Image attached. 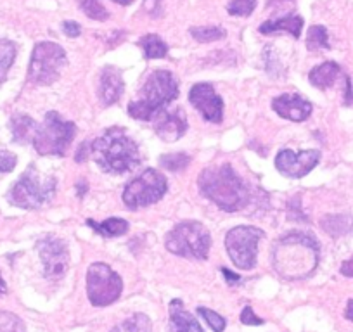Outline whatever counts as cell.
<instances>
[{
  "label": "cell",
  "mask_w": 353,
  "mask_h": 332,
  "mask_svg": "<svg viewBox=\"0 0 353 332\" xmlns=\"http://www.w3.org/2000/svg\"><path fill=\"white\" fill-rule=\"evenodd\" d=\"M18 165V156L11 151H0V175L11 174Z\"/></svg>",
  "instance_id": "34"
},
{
  "label": "cell",
  "mask_w": 353,
  "mask_h": 332,
  "mask_svg": "<svg viewBox=\"0 0 353 332\" xmlns=\"http://www.w3.org/2000/svg\"><path fill=\"white\" fill-rule=\"evenodd\" d=\"M63 32L64 35L70 37V39H77V37H80L81 33V26L78 25L77 21H66L63 23Z\"/></svg>",
  "instance_id": "36"
},
{
  "label": "cell",
  "mask_w": 353,
  "mask_h": 332,
  "mask_svg": "<svg viewBox=\"0 0 353 332\" xmlns=\"http://www.w3.org/2000/svg\"><path fill=\"white\" fill-rule=\"evenodd\" d=\"M77 135V125L61 118L57 111H49L43 118V123L39 125L33 147L42 156H64L68 147Z\"/></svg>",
  "instance_id": "7"
},
{
  "label": "cell",
  "mask_w": 353,
  "mask_h": 332,
  "mask_svg": "<svg viewBox=\"0 0 353 332\" xmlns=\"http://www.w3.org/2000/svg\"><path fill=\"white\" fill-rule=\"evenodd\" d=\"M90 156L101 170L111 175H123L142 163L139 145L125 128L111 127L90 144Z\"/></svg>",
  "instance_id": "2"
},
{
  "label": "cell",
  "mask_w": 353,
  "mask_h": 332,
  "mask_svg": "<svg viewBox=\"0 0 353 332\" xmlns=\"http://www.w3.org/2000/svg\"><path fill=\"white\" fill-rule=\"evenodd\" d=\"M9 127H11L12 138H14L16 144H28V142H33L37 130H39V123L33 118L26 116V114H16V116H12Z\"/></svg>",
  "instance_id": "21"
},
{
  "label": "cell",
  "mask_w": 353,
  "mask_h": 332,
  "mask_svg": "<svg viewBox=\"0 0 353 332\" xmlns=\"http://www.w3.org/2000/svg\"><path fill=\"white\" fill-rule=\"evenodd\" d=\"M321 256V244L312 234L290 232L274 246L272 265L283 279H307L315 272Z\"/></svg>",
  "instance_id": "1"
},
{
  "label": "cell",
  "mask_w": 353,
  "mask_h": 332,
  "mask_svg": "<svg viewBox=\"0 0 353 332\" xmlns=\"http://www.w3.org/2000/svg\"><path fill=\"white\" fill-rule=\"evenodd\" d=\"M18 54V47L11 40H0V74H6V71L12 66Z\"/></svg>",
  "instance_id": "30"
},
{
  "label": "cell",
  "mask_w": 353,
  "mask_h": 332,
  "mask_svg": "<svg viewBox=\"0 0 353 332\" xmlns=\"http://www.w3.org/2000/svg\"><path fill=\"white\" fill-rule=\"evenodd\" d=\"M125 90L121 71L114 66H104L99 80V101L104 107L113 106L120 101Z\"/></svg>",
  "instance_id": "17"
},
{
  "label": "cell",
  "mask_w": 353,
  "mask_h": 332,
  "mask_svg": "<svg viewBox=\"0 0 353 332\" xmlns=\"http://www.w3.org/2000/svg\"><path fill=\"white\" fill-rule=\"evenodd\" d=\"M199 191L223 211H241L250 203V187L230 165L208 166L198 177Z\"/></svg>",
  "instance_id": "3"
},
{
  "label": "cell",
  "mask_w": 353,
  "mask_h": 332,
  "mask_svg": "<svg viewBox=\"0 0 353 332\" xmlns=\"http://www.w3.org/2000/svg\"><path fill=\"white\" fill-rule=\"evenodd\" d=\"M78 6L83 11V14L88 19H96V21H106L110 18L108 9L101 4V0H78Z\"/></svg>",
  "instance_id": "28"
},
{
  "label": "cell",
  "mask_w": 353,
  "mask_h": 332,
  "mask_svg": "<svg viewBox=\"0 0 353 332\" xmlns=\"http://www.w3.org/2000/svg\"><path fill=\"white\" fill-rule=\"evenodd\" d=\"M189 163H191V156H188L185 152H173V154H165L159 158V165L170 172L185 170Z\"/></svg>",
  "instance_id": "29"
},
{
  "label": "cell",
  "mask_w": 353,
  "mask_h": 332,
  "mask_svg": "<svg viewBox=\"0 0 353 332\" xmlns=\"http://www.w3.org/2000/svg\"><path fill=\"white\" fill-rule=\"evenodd\" d=\"M189 33L199 43L216 42V40H222L227 37V32L222 26H194V28L189 30Z\"/></svg>",
  "instance_id": "25"
},
{
  "label": "cell",
  "mask_w": 353,
  "mask_h": 332,
  "mask_svg": "<svg viewBox=\"0 0 353 332\" xmlns=\"http://www.w3.org/2000/svg\"><path fill=\"white\" fill-rule=\"evenodd\" d=\"M170 331L172 332H205L199 322L185 310L181 300L170 303Z\"/></svg>",
  "instance_id": "18"
},
{
  "label": "cell",
  "mask_w": 353,
  "mask_h": 332,
  "mask_svg": "<svg viewBox=\"0 0 353 332\" xmlns=\"http://www.w3.org/2000/svg\"><path fill=\"white\" fill-rule=\"evenodd\" d=\"M321 161V152L317 149L294 152L291 149H283L276 156V168L279 174L288 178H301L310 174Z\"/></svg>",
  "instance_id": "13"
},
{
  "label": "cell",
  "mask_w": 353,
  "mask_h": 332,
  "mask_svg": "<svg viewBox=\"0 0 353 332\" xmlns=\"http://www.w3.org/2000/svg\"><path fill=\"white\" fill-rule=\"evenodd\" d=\"M222 273H223V276H225L227 284H230V286H232V284H239L241 282V277L237 276V273L230 272L229 269H222Z\"/></svg>",
  "instance_id": "41"
},
{
  "label": "cell",
  "mask_w": 353,
  "mask_h": 332,
  "mask_svg": "<svg viewBox=\"0 0 353 332\" xmlns=\"http://www.w3.org/2000/svg\"><path fill=\"white\" fill-rule=\"evenodd\" d=\"M345 317L348 318V320H352V322H353V300H350V301H348V304H346Z\"/></svg>",
  "instance_id": "43"
},
{
  "label": "cell",
  "mask_w": 353,
  "mask_h": 332,
  "mask_svg": "<svg viewBox=\"0 0 353 332\" xmlns=\"http://www.w3.org/2000/svg\"><path fill=\"white\" fill-rule=\"evenodd\" d=\"M343 97H345L343 104H345V106H352L353 92H352V80H350V76H345V94H343Z\"/></svg>",
  "instance_id": "38"
},
{
  "label": "cell",
  "mask_w": 353,
  "mask_h": 332,
  "mask_svg": "<svg viewBox=\"0 0 353 332\" xmlns=\"http://www.w3.org/2000/svg\"><path fill=\"white\" fill-rule=\"evenodd\" d=\"M85 147H87V144H81V147H78L77 156H74V159H77L78 163H83L85 159H87V156L90 154V152H85Z\"/></svg>",
  "instance_id": "42"
},
{
  "label": "cell",
  "mask_w": 353,
  "mask_h": 332,
  "mask_svg": "<svg viewBox=\"0 0 353 332\" xmlns=\"http://www.w3.org/2000/svg\"><path fill=\"white\" fill-rule=\"evenodd\" d=\"M123 293L121 277L103 262L92 263L87 270V296L94 307H110Z\"/></svg>",
  "instance_id": "9"
},
{
  "label": "cell",
  "mask_w": 353,
  "mask_h": 332,
  "mask_svg": "<svg viewBox=\"0 0 353 332\" xmlns=\"http://www.w3.org/2000/svg\"><path fill=\"white\" fill-rule=\"evenodd\" d=\"M144 9L152 18H158L161 12V4H159V0H144Z\"/></svg>",
  "instance_id": "37"
},
{
  "label": "cell",
  "mask_w": 353,
  "mask_h": 332,
  "mask_svg": "<svg viewBox=\"0 0 353 332\" xmlns=\"http://www.w3.org/2000/svg\"><path fill=\"white\" fill-rule=\"evenodd\" d=\"M294 4H296L294 0H269V2H267V6H269V8H274V9H279V8L293 9Z\"/></svg>",
  "instance_id": "39"
},
{
  "label": "cell",
  "mask_w": 353,
  "mask_h": 332,
  "mask_svg": "<svg viewBox=\"0 0 353 332\" xmlns=\"http://www.w3.org/2000/svg\"><path fill=\"white\" fill-rule=\"evenodd\" d=\"M87 225L92 227L99 236L103 237H118L128 232V222L123 218H108L104 222L97 223L94 220H87Z\"/></svg>",
  "instance_id": "22"
},
{
  "label": "cell",
  "mask_w": 353,
  "mask_h": 332,
  "mask_svg": "<svg viewBox=\"0 0 353 332\" xmlns=\"http://www.w3.org/2000/svg\"><path fill=\"white\" fill-rule=\"evenodd\" d=\"M111 332H151V320L148 315L135 313L120 322Z\"/></svg>",
  "instance_id": "24"
},
{
  "label": "cell",
  "mask_w": 353,
  "mask_h": 332,
  "mask_svg": "<svg viewBox=\"0 0 353 332\" xmlns=\"http://www.w3.org/2000/svg\"><path fill=\"white\" fill-rule=\"evenodd\" d=\"M265 232L253 225L234 227L225 236V249L234 265L241 270H253L256 267L258 242Z\"/></svg>",
  "instance_id": "10"
},
{
  "label": "cell",
  "mask_w": 353,
  "mask_h": 332,
  "mask_svg": "<svg viewBox=\"0 0 353 332\" xmlns=\"http://www.w3.org/2000/svg\"><path fill=\"white\" fill-rule=\"evenodd\" d=\"M8 293V286H6L4 279H2V273H0V296H4Z\"/></svg>",
  "instance_id": "44"
},
{
  "label": "cell",
  "mask_w": 353,
  "mask_h": 332,
  "mask_svg": "<svg viewBox=\"0 0 353 332\" xmlns=\"http://www.w3.org/2000/svg\"><path fill=\"white\" fill-rule=\"evenodd\" d=\"M139 47L144 52L145 59H161V57H166V54H168V45L165 43V40L161 37L154 35V33L142 37L139 40Z\"/></svg>",
  "instance_id": "23"
},
{
  "label": "cell",
  "mask_w": 353,
  "mask_h": 332,
  "mask_svg": "<svg viewBox=\"0 0 353 332\" xmlns=\"http://www.w3.org/2000/svg\"><path fill=\"white\" fill-rule=\"evenodd\" d=\"M272 110L284 120L301 123L310 118L314 106L300 94H283L272 101Z\"/></svg>",
  "instance_id": "16"
},
{
  "label": "cell",
  "mask_w": 353,
  "mask_h": 332,
  "mask_svg": "<svg viewBox=\"0 0 353 332\" xmlns=\"http://www.w3.org/2000/svg\"><path fill=\"white\" fill-rule=\"evenodd\" d=\"M341 76L343 71L339 68V64H336L334 61H327V63H322L317 68H314L310 71V74H308V80H310V83L315 89L327 90L331 87H334L338 78Z\"/></svg>",
  "instance_id": "20"
},
{
  "label": "cell",
  "mask_w": 353,
  "mask_h": 332,
  "mask_svg": "<svg viewBox=\"0 0 353 332\" xmlns=\"http://www.w3.org/2000/svg\"><path fill=\"white\" fill-rule=\"evenodd\" d=\"M329 33L325 26L314 25L307 33V49L315 52V50L329 49Z\"/></svg>",
  "instance_id": "26"
},
{
  "label": "cell",
  "mask_w": 353,
  "mask_h": 332,
  "mask_svg": "<svg viewBox=\"0 0 353 332\" xmlns=\"http://www.w3.org/2000/svg\"><path fill=\"white\" fill-rule=\"evenodd\" d=\"M0 332H26L25 322L11 311H0Z\"/></svg>",
  "instance_id": "31"
},
{
  "label": "cell",
  "mask_w": 353,
  "mask_h": 332,
  "mask_svg": "<svg viewBox=\"0 0 353 332\" xmlns=\"http://www.w3.org/2000/svg\"><path fill=\"white\" fill-rule=\"evenodd\" d=\"M189 103L199 111L203 118L210 123H222L223 121V101L219 94L215 92L212 83H196L189 90Z\"/></svg>",
  "instance_id": "14"
},
{
  "label": "cell",
  "mask_w": 353,
  "mask_h": 332,
  "mask_svg": "<svg viewBox=\"0 0 353 332\" xmlns=\"http://www.w3.org/2000/svg\"><path fill=\"white\" fill-rule=\"evenodd\" d=\"M37 251L43 265V273L49 280H57L70 267L68 244L56 236H46L37 242Z\"/></svg>",
  "instance_id": "12"
},
{
  "label": "cell",
  "mask_w": 353,
  "mask_h": 332,
  "mask_svg": "<svg viewBox=\"0 0 353 332\" xmlns=\"http://www.w3.org/2000/svg\"><path fill=\"white\" fill-rule=\"evenodd\" d=\"M154 132L161 141L175 142L184 137L188 132V116L182 107H173V110H161L154 118Z\"/></svg>",
  "instance_id": "15"
},
{
  "label": "cell",
  "mask_w": 353,
  "mask_h": 332,
  "mask_svg": "<svg viewBox=\"0 0 353 332\" xmlns=\"http://www.w3.org/2000/svg\"><path fill=\"white\" fill-rule=\"evenodd\" d=\"M111 2H114V4H121V6H130L134 0H111Z\"/></svg>",
  "instance_id": "45"
},
{
  "label": "cell",
  "mask_w": 353,
  "mask_h": 332,
  "mask_svg": "<svg viewBox=\"0 0 353 332\" xmlns=\"http://www.w3.org/2000/svg\"><path fill=\"white\" fill-rule=\"evenodd\" d=\"M198 313L201 315L203 318L206 320V324L210 325V329H212L213 332H223L225 331V318L222 317V315H219L216 311L210 310V308H203L199 307L198 308Z\"/></svg>",
  "instance_id": "32"
},
{
  "label": "cell",
  "mask_w": 353,
  "mask_h": 332,
  "mask_svg": "<svg viewBox=\"0 0 353 332\" xmlns=\"http://www.w3.org/2000/svg\"><path fill=\"white\" fill-rule=\"evenodd\" d=\"M165 244L172 255L189 260H206L212 247V236L201 222L191 220L176 223L166 234Z\"/></svg>",
  "instance_id": "6"
},
{
  "label": "cell",
  "mask_w": 353,
  "mask_h": 332,
  "mask_svg": "<svg viewBox=\"0 0 353 332\" xmlns=\"http://www.w3.org/2000/svg\"><path fill=\"white\" fill-rule=\"evenodd\" d=\"M66 50L56 42H39L28 66V80L35 85H52L66 66Z\"/></svg>",
  "instance_id": "8"
},
{
  "label": "cell",
  "mask_w": 353,
  "mask_h": 332,
  "mask_svg": "<svg viewBox=\"0 0 353 332\" xmlns=\"http://www.w3.org/2000/svg\"><path fill=\"white\" fill-rule=\"evenodd\" d=\"M254 8H256V0H230L227 11L230 16H251Z\"/></svg>",
  "instance_id": "33"
},
{
  "label": "cell",
  "mask_w": 353,
  "mask_h": 332,
  "mask_svg": "<svg viewBox=\"0 0 353 332\" xmlns=\"http://www.w3.org/2000/svg\"><path fill=\"white\" fill-rule=\"evenodd\" d=\"M321 227L329 234V236L339 237V236H343V234H346L350 223H348V218H346V216L329 215V216H324V218H322Z\"/></svg>",
  "instance_id": "27"
},
{
  "label": "cell",
  "mask_w": 353,
  "mask_h": 332,
  "mask_svg": "<svg viewBox=\"0 0 353 332\" xmlns=\"http://www.w3.org/2000/svg\"><path fill=\"white\" fill-rule=\"evenodd\" d=\"M57 180L50 175H43L37 170L35 165H30L25 174L18 178L8 194V201L21 209H39L52 201L56 194Z\"/></svg>",
  "instance_id": "5"
},
{
  "label": "cell",
  "mask_w": 353,
  "mask_h": 332,
  "mask_svg": "<svg viewBox=\"0 0 353 332\" xmlns=\"http://www.w3.org/2000/svg\"><path fill=\"white\" fill-rule=\"evenodd\" d=\"M339 272L343 273L345 277H350V279H353V258L346 260V262H343L341 269H339Z\"/></svg>",
  "instance_id": "40"
},
{
  "label": "cell",
  "mask_w": 353,
  "mask_h": 332,
  "mask_svg": "<svg viewBox=\"0 0 353 332\" xmlns=\"http://www.w3.org/2000/svg\"><path fill=\"white\" fill-rule=\"evenodd\" d=\"M301 28H303V18L298 14H288L283 18L269 19L263 25H260V33L263 35H272V33H290L294 39H300Z\"/></svg>",
  "instance_id": "19"
},
{
  "label": "cell",
  "mask_w": 353,
  "mask_h": 332,
  "mask_svg": "<svg viewBox=\"0 0 353 332\" xmlns=\"http://www.w3.org/2000/svg\"><path fill=\"white\" fill-rule=\"evenodd\" d=\"M166 191H168V182L165 175L148 168L137 178L128 182L123 191V203L130 209L145 208L163 199Z\"/></svg>",
  "instance_id": "11"
},
{
  "label": "cell",
  "mask_w": 353,
  "mask_h": 332,
  "mask_svg": "<svg viewBox=\"0 0 353 332\" xmlns=\"http://www.w3.org/2000/svg\"><path fill=\"white\" fill-rule=\"evenodd\" d=\"M179 97V80L172 71L154 70L142 85L139 99L128 104V114L135 120L149 121Z\"/></svg>",
  "instance_id": "4"
},
{
  "label": "cell",
  "mask_w": 353,
  "mask_h": 332,
  "mask_svg": "<svg viewBox=\"0 0 353 332\" xmlns=\"http://www.w3.org/2000/svg\"><path fill=\"white\" fill-rule=\"evenodd\" d=\"M241 322H243L244 325H261L263 324V318L254 315L253 308L251 307H244L243 311H241Z\"/></svg>",
  "instance_id": "35"
}]
</instances>
